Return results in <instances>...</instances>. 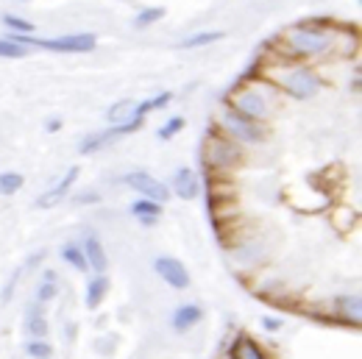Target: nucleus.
<instances>
[{"label": "nucleus", "instance_id": "f257e3e1", "mask_svg": "<svg viewBox=\"0 0 362 359\" xmlns=\"http://www.w3.org/2000/svg\"><path fill=\"white\" fill-rule=\"evenodd\" d=\"M343 36L340 28L326 25V23H298L290 25L281 34V42L276 48L285 53L287 59H320V56H332L340 51Z\"/></svg>", "mask_w": 362, "mask_h": 359}, {"label": "nucleus", "instance_id": "f03ea898", "mask_svg": "<svg viewBox=\"0 0 362 359\" xmlns=\"http://www.w3.org/2000/svg\"><path fill=\"white\" fill-rule=\"evenodd\" d=\"M262 78L270 81L276 90L287 92L298 101H309L312 95H318V90L324 87L320 84L318 72L309 64H301V59H279L276 64H268L262 70Z\"/></svg>", "mask_w": 362, "mask_h": 359}, {"label": "nucleus", "instance_id": "7ed1b4c3", "mask_svg": "<svg viewBox=\"0 0 362 359\" xmlns=\"http://www.w3.org/2000/svg\"><path fill=\"white\" fill-rule=\"evenodd\" d=\"M231 101V109L240 111L248 120H257V123H265L270 120L279 109H281V101H279V90L259 78V81H251V84H237L229 95Z\"/></svg>", "mask_w": 362, "mask_h": 359}, {"label": "nucleus", "instance_id": "20e7f679", "mask_svg": "<svg viewBox=\"0 0 362 359\" xmlns=\"http://www.w3.org/2000/svg\"><path fill=\"white\" fill-rule=\"evenodd\" d=\"M243 162V150L237 148V142L223 134V131H212L207 137V145H204V165L209 170H231Z\"/></svg>", "mask_w": 362, "mask_h": 359}, {"label": "nucleus", "instance_id": "39448f33", "mask_svg": "<svg viewBox=\"0 0 362 359\" xmlns=\"http://www.w3.org/2000/svg\"><path fill=\"white\" fill-rule=\"evenodd\" d=\"M12 39L20 45H36L42 51H56V53H90L98 45L92 34H73V36H59V39H36L25 34H12Z\"/></svg>", "mask_w": 362, "mask_h": 359}, {"label": "nucleus", "instance_id": "423d86ee", "mask_svg": "<svg viewBox=\"0 0 362 359\" xmlns=\"http://www.w3.org/2000/svg\"><path fill=\"white\" fill-rule=\"evenodd\" d=\"M223 131L231 139H243V142H262V139H268L265 129L257 123V120L243 117L240 111H234L231 106H226V111H223Z\"/></svg>", "mask_w": 362, "mask_h": 359}, {"label": "nucleus", "instance_id": "0eeeda50", "mask_svg": "<svg viewBox=\"0 0 362 359\" xmlns=\"http://www.w3.org/2000/svg\"><path fill=\"white\" fill-rule=\"evenodd\" d=\"M123 184H129L142 198H151V201H159V204H165L168 198H170L168 184L153 178V176H148V173H129V176H123Z\"/></svg>", "mask_w": 362, "mask_h": 359}, {"label": "nucleus", "instance_id": "6e6552de", "mask_svg": "<svg viewBox=\"0 0 362 359\" xmlns=\"http://www.w3.org/2000/svg\"><path fill=\"white\" fill-rule=\"evenodd\" d=\"M140 126H142V117H131L129 123H114L112 129H106V131H101V134L87 137V139L81 142V153H95L98 148L109 145V142H112V139H117V137H123V134H134Z\"/></svg>", "mask_w": 362, "mask_h": 359}, {"label": "nucleus", "instance_id": "1a4fd4ad", "mask_svg": "<svg viewBox=\"0 0 362 359\" xmlns=\"http://www.w3.org/2000/svg\"><path fill=\"white\" fill-rule=\"evenodd\" d=\"M153 267L168 282V287H173V290H187L190 287V273H187V267L179 259H173V256H159L153 262Z\"/></svg>", "mask_w": 362, "mask_h": 359}, {"label": "nucleus", "instance_id": "9d476101", "mask_svg": "<svg viewBox=\"0 0 362 359\" xmlns=\"http://www.w3.org/2000/svg\"><path fill=\"white\" fill-rule=\"evenodd\" d=\"M173 189L179 198H184V201H192V198H198V192H201V181L190 168H181L173 178Z\"/></svg>", "mask_w": 362, "mask_h": 359}, {"label": "nucleus", "instance_id": "9b49d317", "mask_svg": "<svg viewBox=\"0 0 362 359\" xmlns=\"http://www.w3.org/2000/svg\"><path fill=\"white\" fill-rule=\"evenodd\" d=\"M75 176H78V168H70V170H67V176H64V178H62V181H59V184H56V187H53L51 192H45L42 198H39V201H36V207H39V209H48V207H53V204H59V201H62V198L67 195V189L73 187V181H75Z\"/></svg>", "mask_w": 362, "mask_h": 359}, {"label": "nucleus", "instance_id": "f8f14e48", "mask_svg": "<svg viewBox=\"0 0 362 359\" xmlns=\"http://www.w3.org/2000/svg\"><path fill=\"white\" fill-rule=\"evenodd\" d=\"M131 215H137L142 226H153L159 220V215H162V204L151 201V198H137L131 204Z\"/></svg>", "mask_w": 362, "mask_h": 359}, {"label": "nucleus", "instance_id": "ddd939ff", "mask_svg": "<svg viewBox=\"0 0 362 359\" xmlns=\"http://www.w3.org/2000/svg\"><path fill=\"white\" fill-rule=\"evenodd\" d=\"M201 317H204V312H201V306L198 304H184V306H179L176 309V315H173V329L176 332H187V329H192Z\"/></svg>", "mask_w": 362, "mask_h": 359}, {"label": "nucleus", "instance_id": "4468645a", "mask_svg": "<svg viewBox=\"0 0 362 359\" xmlns=\"http://www.w3.org/2000/svg\"><path fill=\"white\" fill-rule=\"evenodd\" d=\"M362 304H359V298L357 295H340L337 298V312H340V317L346 323H351V326H359V317H362Z\"/></svg>", "mask_w": 362, "mask_h": 359}, {"label": "nucleus", "instance_id": "2eb2a0df", "mask_svg": "<svg viewBox=\"0 0 362 359\" xmlns=\"http://www.w3.org/2000/svg\"><path fill=\"white\" fill-rule=\"evenodd\" d=\"M84 256H87V265L92 267V270H98V273H103L106 270V251L101 248V243L95 237H87L84 239Z\"/></svg>", "mask_w": 362, "mask_h": 359}, {"label": "nucleus", "instance_id": "dca6fc26", "mask_svg": "<svg viewBox=\"0 0 362 359\" xmlns=\"http://www.w3.org/2000/svg\"><path fill=\"white\" fill-rule=\"evenodd\" d=\"M106 293H109V278H106L103 273H98L92 282L87 284V306H90V309H98V306L103 304Z\"/></svg>", "mask_w": 362, "mask_h": 359}, {"label": "nucleus", "instance_id": "f3484780", "mask_svg": "<svg viewBox=\"0 0 362 359\" xmlns=\"http://www.w3.org/2000/svg\"><path fill=\"white\" fill-rule=\"evenodd\" d=\"M229 356H240V359H265L262 348L251 340V337H240L234 345H231V354Z\"/></svg>", "mask_w": 362, "mask_h": 359}, {"label": "nucleus", "instance_id": "a211bd4d", "mask_svg": "<svg viewBox=\"0 0 362 359\" xmlns=\"http://www.w3.org/2000/svg\"><path fill=\"white\" fill-rule=\"evenodd\" d=\"M28 332H31L34 337H45V334H48V321H45L42 304L31 306V312H28Z\"/></svg>", "mask_w": 362, "mask_h": 359}, {"label": "nucleus", "instance_id": "6ab92c4d", "mask_svg": "<svg viewBox=\"0 0 362 359\" xmlns=\"http://www.w3.org/2000/svg\"><path fill=\"white\" fill-rule=\"evenodd\" d=\"M218 39H223V31H204V34H195V36H187L184 42H179L181 51H192V48H204L209 42H218Z\"/></svg>", "mask_w": 362, "mask_h": 359}, {"label": "nucleus", "instance_id": "aec40b11", "mask_svg": "<svg viewBox=\"0 0 362 359\" xmlns=\"http://www.w3.org/2000/svg\"><path fill=\"white\" fill-rule=\"evenodd\" d=\"M62 256H64V262H67V265H73L75 270H81V273L90 267V265H87V256H84V248L78 245V243L64 245V248H62Z\"/></svg>", "mask_w": 362, "mask_h": 359}, {"label": "nucleus", "instance_id": "412c9836", "mask_svg": "<svg viewBox=\"0 0 362 359\" xmlns=\"http://www.w3.org/2000/svg\"><path fill=\"white\" fill-rule=\"evenodd\" d=\"M23 176L20 173H0V195H14L17 189H23Z\"/></svg>", "mask_w": 362, "mask_h": 359}, {"label": "nucleus", "instance_id": "4be33fe9", "mask_svg": "<svg viewBox=\"0 0 362 359\" xmlns=\"http://www.w3.org/2000/svg\"><path fill=\"white\" fill-rule=\"evenodd\" d=\"M25 53H28L25 45L14 42V39H0V56L3 59H23Z\"/></svg>", "mask_w": 362, "mask_h": 359}, {"label": "nucleus", "instance_id": "5701e85b", "mask_svg": "<svg viewBox=\"0 0 362 359\" xmlns=\"http://www.w3.org/2000/svg\"><path fill=\"white\" fill-rule=\"evenodd\" d=\"M165 17V9H145V12H140L137 14V20H134V28H145V25H153L156 20H162Z\"/></svg>", "mask_w": 362, "mask_h": 359}, {"label": "nucleus", "instance_id": "b1692460", "mask_svg": "<svg viewBox=\"0 0 362 359\" xmlns=\"http://www.w3.org/2000/svg\"><path fill=\"white\" fill-rule=\"evenodd\" d=\"M3 25H6L9 31H14V34H31V31H34V25H31L28 20L14 17V14H6V17H3Z\"/></svg>", "mask_w": 362, "mask_h": 359}, {"label": "nucleus", "instance_id": "393cba45", "mask_svg": "<svg viewBox=\"0 0 362 359\" xmlns=\"http://www.w3.org/2000/svg\"><path fill=\"white\" fill-rule=\"evenodd\" d=\"M181 129H184V120L181 117H173V120H168L162 129H159V139H173Z\"/></svg>", "mask_w": 362, "mask_h": 359}, {"label": "nucleus", "instance_id": "a878e982", "mask_svg": "<svg viewBox=\"0 0 362 359\" xmlns=\"http://www.w3.org/2000/svg\"><path fill=\"white\" fill-rule=\"evenodd\" d=\"M56 293H59V290H56V284L51 282V278H45V282L39 284V290H36V301H39V304H48V301H53V298H56Z\"/></svg>", "mask_w": 362, "mask_h": 359}, {"label": "nucleus", "instance_id": "bb28decb", "mask_svg": "<svg viewBox=\"0 0 362 359\" xmlns=\"http://www.w3.org/2000/svg\"><path fill=\"white\" fill-rule=\"evenodd\" d=\"M25 351H28L31 356H36V359H45V356H51V354H53V348H51L48 343H42V340H31Z\"/></svg>", "mask_w": 362, "mask_h": 359}, {"label": "nucleus", "instance_id": "cd10ccee", "mask_svg": "<svg viewBox=\"0 0 362 359\" xmlns=\"http://www.w3.org/2000/svg\"><path fill=\"white\" fill-rule=\"evenodd\" d=\"M126 114H129V103H117V106L109 109V120H112V123H120V117H126Z\"/></svg>", "mask_w": 362, "mask_h": 359}, {"label": "nucleus", "instance_id": "c85d7f7f", "mask_svg": "<svg viewBox=\"0 0 362 359\" xmlns=\"http://www.w3.org/2000/svg\"><path fill=\"white\" fill-rule=\"evenodd\" d=\"M262 326H265V329H270V332H276V329H281V321H279V317H265Z\"/></svg>", "mask_w": 362, "mask_h": 359}, {"label": "nucleus", "instance_id": "c756f323", "mask_svg": "<svg viewBox=\"0 0 362 359\" xmlns=\"http://www.w3.org/2000/svg\"><path fill=\"white\" fill-rule=\"evenodd\" d=\"M45 129H48L51 134H56V131L62 129V120H48V123H45Z\"/></svg>", "mask_w": 362, "mask_h": 359}]
</instances>
